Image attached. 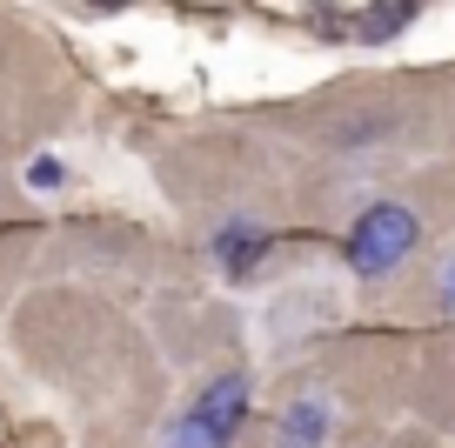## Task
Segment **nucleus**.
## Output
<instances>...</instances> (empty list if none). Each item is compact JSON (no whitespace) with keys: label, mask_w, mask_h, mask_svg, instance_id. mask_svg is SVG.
Wrapping results in <instances>:
<instances>
[{"label":"nucleus","mask_w":455,"mask_h":448,"mask_svg":"<svg viewBox=\"0 0 455 448\" xmlns=\"http://www.w3.org/2000/svg\"><path fill=\"white\" fill-rule=\"evenodd\" d=\"M409 20H415V0H369L362 20H355V34H362V41H395Z\"/></svg>","instance_id":"5"},{"label":"nucleus","mask_w":455,"mask_h":448,"mask_svg":"<svg viewBox=\"0 0 455 448\" xmlns=\"http://www.w3.org/2000/svg\"><path fill=\"white\" fill-rule=\"evenodd\" d=\"M261 254H268V228H255V221H228L214 235V261L235 281H248V268H261Z\"/></svg>","instance_id":"3"},{"label":"nucleus","mask_w":455,"mask_h":448,"mask_svg":"<svg viewBox=\"0 0 455 448\" xmlns=\"http://www.w3.org/2000/svg\"><path fill=\"white\" fill-rule=\"evenodd\" d=\"M87 7H121V0H87Z\"/></svg>","instance_id":"8"},{"label":"nucleus","mask_w":455,"mask_h":448,"mask_svg":"<svg viewBox=\"0 0 455 448\" xmlns=\"http://www.w3.org/2000/svg\"><path fill=\"white\" fill-rule=\"evenodd\" d=\"M435 294H442V308L455 315V254H449V261H442V275H435Z\"/></svg>","instance_id":"7"},{"label":"nucleus","mask_w":455,"mask_h":448,"mask_svg":"<svg viewBox=\"0 0 455 448\" xmlns=\"http://www.w3.org/2000/svg\"><path fill=\"white\" fill-rule=\"evenodd\" d=\"M248 395H255V381H248L242 368L214 375L208 388L174 415V428H168V442H161V448H228V442H235V428H242V415H248Z\"/></svg>","instance_id":"1"},{"label":"nucleus","mask_w":455,"mask_h":448,"mask_svg":"<svg viewBox=\"0 0 455 448\" xmlns=\"http://www.w3.org/2000/svg\"><path fill=\"white\" fill-rule=\"evenodd\" d=\"M28 188H60V161H54V155L28 161Z\"/></svg>","instance_id":"6"},{"label":"nucleus","mask_w":455,"mask_h":448,"mask_svg":"<svg viewBox=\"0 0 455 448\" xmlns=\"http://www.w3.org/2000/svg\"><path fill=\"white\" fill-rule=\"evenodd\" d=\"M328 442V395H301L275 428V448H322Z\"/></svg>","instance_id":"4"},{"label":"nucleus","mask_w":455,"mask_h":448,"mask_svg":"<svg viewBox=\"0 0 455 448\" xmlns=\"http://www.w3.org/2000/svg\"><path fill=\"white\" fill-rule=\"evenodd\" d=\"M422 241V221H415L409 208H395V201H375L369 214H362L355 228H348V241H341V254H348V268L355 275H388V268L402 261V254Z\"/></svg>","instance_id":"2"}]
</instances>
